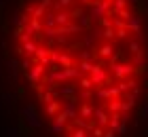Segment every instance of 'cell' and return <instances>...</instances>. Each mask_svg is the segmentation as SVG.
I'll return each mask as SVG.
<instances>
[{"instance_id":"obj_1","label":"cell","mask_w":148,"mask_h":137,"mask_svg":"<svg viewBox=\"0 0 148 137\" xmlns=\"http://www.w3.org/2000/svg\"><path fill=\"white\" fill-rule=\"evenodd\" d=\"M114 51H116V49H114V44H112V42H108V40H106L104 44H99L97 49H95L97 57H99V59H106V61H108L112 55H114Z\"/></svg>"},{"instance_id":"obj_2","label":"cell","mask_w":148,"mask_h":137,"mask_svg":"<svg viewBox=\"0 0 148 137\" xmlns=\"http://www.w3.org/2000/svg\"><path fill=\"white\" fill-rule=\"evenodd\" d=\"M133 6H136V9L131 11L133 15H138V17H144V15H148V2H146V0H138V2L133 4Z\"/></svg>"},{"instance_id":"obj_3","label":"cell","mask_w":148,"mask_h":137,"mask_svg":"<svg viewBox=\"0 0 148 137\" xmlns=\"http://www.w3.org/2000/svg\"><path fill=\"white\" fill-rule=\"evenodd\" d=\"M70 21H72L70 13H66V11H57L55 13V25H68Z\"/></svg>"},{"instance_id":"obj_4","label":"cell","mask_w":148,"mask_h":137,"mask_svg":"<svg viewBox=\"0 0 148 137\" xmlns=\"http://www.w3.org/2000/svg\"><path fill=\"white\" fill-rule=\"evenodd\" d=\"M127 51H129V55L133 57V55L144 53L146 49H142V42H140V40H129V46H127Z\"/></svg>"},{"instance_id":"obj_5","label":"cell","mask_w":148,"mask_h":137,"mask_svg":"<svg viewBox=\"0 0 148 137\" xmlns=\"http://www.w3.org/2000/svg\"><path fill=\"white\" fill-rule=\"evenodd\" d=\"M93 65H95V61H78V63H76L80 76H83V74H87V76H89V72L93 70Z\"/></svg>"},{"instance_id":"obj_6","label":"cell","mask_w":148,"mask_h":137,"mask_svg":"<svg viewBox=\"0 0 148 137\" xmlns=\"http://www.w3.org/2000/svg\"><path fill=\"white\" fill-rule=\"evenodd\" d=\"M76 21H78V25L83 27V30H91V23H93V21H91V17L87 15V13H83V15H80Z\"/></svg>"},{"instance_id":"obj_7","label":"cell","mask_w":148,"mask_h":137,"mask_svg":"<svg viewBox=\"0 0 148 137\" xmlns=\"http://www.w3.org/2000/svg\"><path fill=\"white\" fill-rule=\"evenodd\" d=\"M45 23H42V27H57L55 25V13H45Z\"/></svg>"},{"instance_id":"obj_8","label":"cell","mask_w":148,"mask_h":137,"mask_svg":"<svg viewBox=\"0 0 148 137\" xmlns=\"http://www.w3.org/2000/svg\"><path fill=\"white\" fill-rule=\"evenodd\" d=\"M99 36H102L104 40H108V42H112L114 40V27H104V30L99 32Z\"/></svg>"},{"instance_id":"obj_9","label":"cell","mask_w":148,"mask_h":137,"mask_svg":"<svg viewBox=\"0 0 148 137\" xmlns=\"http://www.w3.org/2000/svg\"><path fill=\"white\" fill-rule=\"evenodd\" d=\"M74 2V0H55V4H53V9L55 11H64V9H68V6Z\"/></svg>"},{"instance_id":"obj_10","label":"cell","mask_w":148,"mask_h":137,"mask_svg":"<svg viewBox=\"0 0 148 137\" xmlns=\"http://www.w3.org/2000/svg\"><path fill=\"white\" fill-rule=\"evenodd\" d=\"M127 36H129V30H127V27H116V30H114V38L123 40V38H127Z\"/></svg>"},{"instance_id":"obj_11","label":"cell","mask_w":148,"mask_h":137,"mask_svg":"<svg viewBox=\"0 0 148 137\" xmlns=\"http://www.w3.org/2000/svg\"><path fill=\"white\" fill-rule=\"evenodd\" d=\"M129 2L127 0H112V11H119V9H127Z\"/></svg>"},{"instance_id":"obj_12","label":"cell","mask_w":148,"mask_h":137,"mask_svg":"<svg viewBox=\"0 0 148 137\" xmlns=\"http://www.w3.org/2000/svg\"><path fill=\"white\" fill-rule=\"evenodd\" d=\"M97 23L102 25V30H104V27H112V19H110L108 15H106V17H102V19H99Z\"/></svg>"},{"instance_id":"obj_13","label":"cell","mask_w":148,"mask_h":137,"mask_svg":"<svg viewBox=\"0 0 148 137\" xmlns=\"http://www.w3.org/2000/svg\"><path fill=\"white\" fill-rule=\"evenodd\" d=\"M83 13H85L83 9H72V11H70V19H72V21H76V19L83 15Z\"/></svg>"},{"instance_id":"obj_14","label":"cell","mask_w":148,"mask_h":137,"mask_svg":"<svg viewBox=\"0 0 148 137\" xmlns=\"http://www.w3.org/2000/svg\"><path fill=\"white\" fill-rule=\"evenodd\" d=\"M53 4H55V0H40V6H42V9H47V11H49Z\"/></svg>"},{"instance_id":"obj_15","label":"cell","mask_w":148,"mask_h":137,"mask_svg":"<svg viewBox=\"0 0 148 137\" xmlns=\"http://www.w3.org/2000/svg\"><path fill=\"white\" fill-rule=\"evenodd\" d=\"M146 32H148V15H146Z\"/></svg>"}]
</instances>
